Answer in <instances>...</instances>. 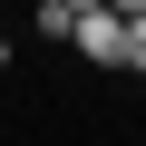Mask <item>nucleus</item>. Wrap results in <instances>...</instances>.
<instances>
[{
	"label": "nucleus",
	"instance_id": "f03ea898",
	"mask_svg": "<svg viewBox=\"0 0 146 146\" xmlns=\"http://www.w3.org/2000/svg\"><path fill=\"white\" fill-rule=\"evenodd\" d=\"M29 29H39V39H58V49H68V29H78V10H68V0H39V10H29Z\"/></svg>",
	"mask_w": 146,
	"mask_h": 146
},
{
	"label": "nucleus",
	"instance_id": "7ed1b4c3",
	"mask_svg": "<svg viewBox=\"0 0 146 146\" xmlns=\"http://www.w3.org/2000/svg\"><path fill=\"white\" fill-rule=\"evenodd\" d=\"M117 68H127V78H146V10L127 20V49H117Z\"/></svg>",
	"mask_w": 146,
	"mask_h": 146
},
{
	"label": "nucleus",
	"instance_id": "423d86ee",
	"mask_svg": "<svg viewBox=\"0 0 146 146\" xmlns=\"http://www.w3.org/2000/svg\"><path fill=\"white\" fill-rule=\"evenodd\" d=\"M0 68H10V39H0Z\"/></svg>",
	"mask_w": 146,
	"mask_h": 146
},
{
	"label": "nucleus",
	"instance_id": "39448f33",
	"mask_svg": "<svg viewBox=\"0 0 146 146\" xmlns=\"http://www.w3.org/2000/svg\"><path fill=\"white\" fill-rule=\"evenodd\" d=\"M68 10H98V0H68Z\"/></svg>",
	"mask_w": 146,
	"mask_h": 146
},
{
	"label": "nucleus",
	"instance_id": "f257e3e1",
	"mask_svg": "<svg viewBox=\"0 0 146 146\" xmlns=\"http://www.w3.org/2000/svg\"><path fill=\"white\" fill-rule=\"evenodd\" d=\"M68 49H78L88 68H117V49H127V20H117L107 0H98V10H78V29H68Z\"/></svg>",
	"mask_w": 146,
	"mask_h": 146
},
{
	"label": "nucleus",
	"instance_id": "20e7f679",
	"mask_svg": "<svg viewBox=\"0 0 146 146\" xmlns=\"http://www.w3.org/2000/svg\"><path fill=\"white\" fill-rule=\"evenodd\" d=\"M107 10H117V20H136V10H146V0H107Z\"/></svg>",
	"mask_w": 146,
	"mask_h": 146
}]
</instances>
